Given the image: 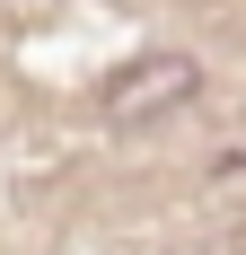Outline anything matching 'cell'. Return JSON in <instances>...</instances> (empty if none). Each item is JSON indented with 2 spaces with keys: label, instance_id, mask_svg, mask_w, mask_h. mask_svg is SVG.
I'll list each match as a JSON object with an SVG mask.
<instances>
[{
  "label": "cell",
  "instance_id": "cell-1",
  "mask_svg": "<svg viewBox=\"0 0 246 255\" xmlns=\"http://www.w3.org/2000/svg\"><path fill=\"white\" fill-rule=\"evenodd\" d=\"M194 97H202V62H194V53H132L123 71L97 79V115H106L115 132L167 124L176 106H194Z\"/></svg>",
  "mask_w": 246,
  "mask_h": 255
}]
</instances>
